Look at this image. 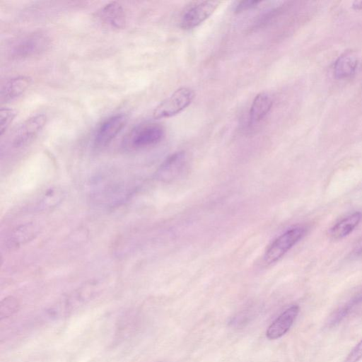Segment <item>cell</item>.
I'll list each match as a JSON object with an SVG mask.
<instances>
[{
    "label": "cell",
    "mask_w": 362,
    "mask_h": 362,
    "mask_svg": "<svg viewBox=\"0 0 362 362\" xmlns=\"http://www.w3.org/2000/svg\"><path fill=\"white\" fill-rule=\"evenodd\" d=\"M16 303L12 298H6L4 301L1 303V316L7 317L15 310Z\"/></svg>",
    "instance_id": "obj_20"
},
{
    "label": "cell",
    "mask_w": 362,
    "mask_h": 362,
    "mask_svg": "<svg viewBox=\"0 0 362 362\" xmlns=\"http://www.w3.org/2000/svg\"><path fill=\"white\" fill-rule=\"evenodd\" d=\"M32 78L25 75L12 77L4 82L1 88V103L9 102L23 94L30 86Z\"/></svg>",
    "instance_id": "obj_11"
},
{
    "label": "cell",
    "mask_w": 362,
    "mask_h": 362,
    "mask_svg": "<svg viewBox=\"0 0 362 362\" xmlns=\"http://www.w3.org/2000/svg\"><path fill=\"white\" fill-rule=\"evenodd\" d=\"M362 305V289L339 305L327 318L326 325L332 327L340 323L357 308Z\"/></svg>",
    "instance_id": "obj_12"
},
{
    "label": "cell",
    "mask_w": 362,
    "mask_h": 362,
    "mask_svg": "<svg viewBox=\"0 0 362 362\" xmlns=\"http://www.w3.org/2000/svg\"><path fill=\"white\" fill-rule=\"evenodd\" d=\"M164 135L163 128L157 124H142L134 128L127 136L129 145L134 148L147 147L159 142Z\"/></svg>",
    "instance_id": "obj_5"
},
{
    "label": "cell",
    "mask_w": 362,
    "mask_h": 362,
    "mask_svg": "<svg viewBox=\"0 0 362 362\" xmlns=\"http://www.w3.org/2000/svg\"><path fill=\"white\" fill-rule=\"evenodd\" d=\"M17 115V111L15 109L9 107H2L0 110V134H3L8 129L11 123L13 122L16 116Z\"/></svg>",
    "instance_id": "obj_18"
},
{
    "label": "cell",
    "mask_w": 362,
    "mask_h": 362,
    "mask_svg": "<svg viewBox=\"0 0 362 362\" xmlns=\"http://www.w3.org/2000/svg\"><path fill=\"white\" fill-rule=\"evenodd\" d=\"M50 45L49 37L43 33H33L19 39L11 49V54L16 58H28L46 51Z\"/></svg>",
    "instance_id": "obj_3"
},
{
    "label": "cell",
    "mask_w": 362,
    "mask_h": 362,
    "mask_svg": "<svg viewBox=\"0 0 362 362\" xmlns=\"http://www.w3.org/2000/svg\"><path fill=\"white\" fill-rule=\"evenodd\" d=\"M127 117L124 114L112 115L103 121L94 136V144L98 148L107 146L125 126Z\"/></svg>",
    "instance_id": "obj_7"
},
{
    "label": "cell",
    "mask_w": 362,
    "mask_h": 362,
    "mask_svg": "<svg viewBox=\"0 0 362 362\" xmlns=\"http://www.w3.org/2000/svg\"><path fill=\"white\" fill-rule=\"evenodd\" d=\"M362 221V212L355 211L335 223L329 230L332 238L338 240L349 235Z\"/></svg>",
    "instance_id": "obj_13"
},
{
    "label": "cell",
    "mask_w": 362,
    "mask_h": 362,
    "mask_svg": "<svg viewBox=\"0 0 362 362\" xmlns=\"http://www.w3.org/2000/svg\"><path fill=\"white\" fill-rule=\"evenodd\" d=\"M273 105L271 96L265 92L258 93L254 98L249 112L251 123L262 120L268 114Z\"/></svg>",
    "instance_id": "obj_14"
},
{
    "label": "cell",
    "mask_w": 362,
    "mask_h": 362,
    "mask_svg": "<svg viewBox=\"0 0 362 362\" xmlns=\"http://www.w3.org/2000/svg\"><path fill=\"white\" fill-rule=\"evenodd\" d=\"M46 122L47 116L44 114H37L28 118L16 131L13 145L16 148L29 145L37 136Z\"/></svg>",
    "instance_id": "obj_4"
},
{
    "label": "cell",
    "mask_w": 362,
    "mask_h": 362,
    "mask_svg": "<svg viewBox=\"0 0 362 362\" xmlns=\"http://www.w3.org/2000/svg\"><path fill=\"white\" fill-rule=\"evenodd\" d=\"M186 165L185 152H176L168 157L158 168L156 177L163 182H170L180 176Z\"/></svg>",
    "instance_id": "obj_9"
},
{
    "label": "cell",
    "mask_w": 362,
    "mask_h": 362,
    "mask_svg": "<svg viewBox=\"0 0 362 362\" xmlns=\"http://www.w3.org/2000/svg\"><path fill=\"white\" fill-rule=\"evenodd\" d=\"M304 226H296L278 236L268 247L264 255V262L271 264L281 258L306 234Z\"/></svg>",
    "instance_id": "obj_2"
},
{
    "label": "cell",
    "mask_w": 362,
    "mask_h": 362,
    "mask_svg": "<svg viewBox=\"0 0 362 362\" xmlns=\"http://www.w3.org/2000/svg\"><path fill=\"white\" fill-rule=\"evenodd\" d=\"M357 57L351 53L340 56L335 62L334 74L337 78H346L355 73L358 66Z\"/></svg>",
    "instance_id": "obj_16"
},
{
    "label": "cell",
    "mask_w": 362,
    "mask_h": 362,
    "mask_svg": "<svg viewBox=\"0 0 362 362\" xmlns=\"http://www.w3.org/2000/svg\"><path fill=\"white\" fill-rule=\"evenodd\" d=\"M221 3L220 1L197 2L185 11L181 18L180 27L184 30L197 27L214 13Z\"/></svg>",
    "instance_id": "obj_6"
},
{
    "label": "cell",
    "mask_w": 362,
    "mask_h": 362,
    "mask_svg": "<svg viewBox=\"0 0 362 362\" xmlns=\"http://www.w3.org/2000/svg\"><path fill=\"white\" fill-rule=\"evenodd\" d=\"M261 1H238V4L235 6V12H242L243 11L247 10L249 8H253L258 5Z\"/></svg>",
    "instance_id": "obj_21"
},
{
    "label": "cell",
    "mask_w": 362,
    "mask_h": 362,
    "mask_svg": "<svg viewBox=\"0 0 362 362\" xmlns=\"http://www.w3.org/2000/svg\"><path fill=\"white\" fill-rule=\"evenodd\" d=\"M362 359V339L348 354L344 362H358Z\"/></svg>",
    "instance_id": "obj_19"
},
{
    "label": "cell",
    "mask_w": 362,
    "mask_h": 362,
    "mask_svg": "<svg viewBox=\"0 0 362 362\" xmlns=\"http://www.w3.org/2000/svg\"><path fill=\"white\" fill-rule=\"evenodd\" d=\"M96 18L104 27L112 30H120L125 27L126 13L122 6L117 1H111L96 12Z\"/></svg>",
    "instance_id": "obj_8"
},
{
    "label": "cell",
    "mask_w": 362,
    "mask_h": 362,
    "mask_svg": "<svg viewBox=\"0 0 362 362\" xmlns=\"http://www.w3.org/2000/svg\"><path fill=\"white\" fill-rule=\"evenodd\" d=\"M299 313V307L293 305L284 310L268 327L267 337L276 339L285 334L291 328Z\"/></svg>",
    "instance_id": "obj_10"
},
{
    "label": "cell",
    "mask_w": 362,
    "mask_h": 362,
    "mask_svg": "<svg viewBox=\"0 0 362 362\" xmlns=\"http://www.w3.org/2000/svg\"><path fill=\"white\" fill-rule=\"evenodd\" d=\"M195 93L189 87H181L160 103L153 111L154 119L173 117L188 107L194 100Z\"/></svg>",
    "instance_id": "obj_1"
},
{
    "label": "cell",
    "mask_w": 362,
    "mask_h": 362,
    "mask_svg": "<svg viewBox=\"0 0 362 362\" xmlns=\"http://www.w3.org/2000/svg\"><path fill=\"white\" fill-rule=\"evenodd\" d=\"M38 233V228L33 223H27L16 228L8 240V245L16 247L33 239Z\"/></svg>",
    "instance_id": "obj_15"
},
{
    "label": "cell",
    "mask_w": 362,
    "mask_h": 362,
    "mask_svg": "<svg viewBox=\"0 0 362 362\" xmlns=\"http://www.w3.org/2000/svg\"><path fill=\"white\" fill-rule=\"evenodd\" d=\"M352 8L355 10H361L362 9V0L361 1H355L352 4Z\"/></svg>",
    "instance_id": "obj_22"
},
{
    "label": "cell",
    "mask_w": 362,
    "mask_h": 362,
    "mask_svg": "<svg viewBox=\"0 0 362 362\" xmlns=\"http://www.w3.org/2000/svg\"><path fill=\"white\" fill-rule=\"evenodd\" d=\"M63 199V192L60 189H51L47 192L40 202V207L47 209L57 206Z\"/></svg>",
    "instance_id": "obj_17"
}]
</instances>
